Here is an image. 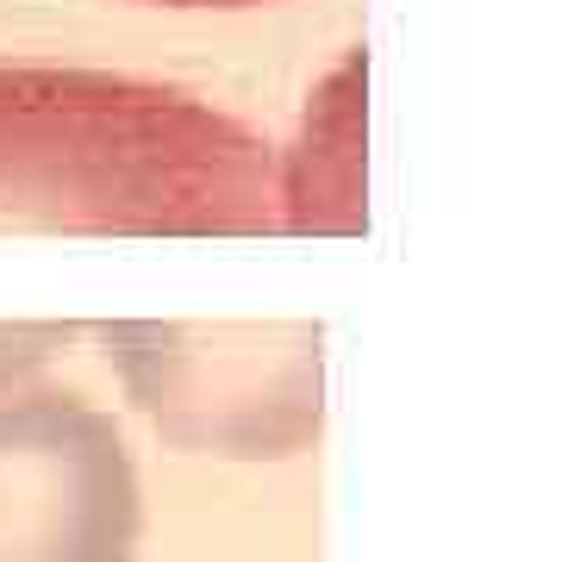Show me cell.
<instances>
[{"instance_id": "1", "label": "cell", "mask_w": 562, "mask_h": 562, "mask_svg": "<svg viewBox=\"0 0 562 562\" xmlns=\"http://www.w3.org/2000/svg\"><path fill=\"white\" fill-rule=\"evenodd\" d=\"M0 232H288L276 150L181 88L0 63Z\"/></svg>"}, {"instance_id": "2", "label": "cell", "mask_w": 562, "mask_h": 562, "mask_svg": "<svg viewBox=\"0 0 562 562\" xmlns=\"http://www.w3.org/2000/svg\"><path fill=\"white\" fill-rule=\"evenodd\" d=\"M101 344L162 443L188 457L281 462L319 443L325 331L306 319H120Z\"/></svg>"}, {"instance_id": "3", "label": "cell", "mask_w": 562, "mask_h": 562, "mask_svg": "<svg viewBox=\"0 0 562 562\" xmlns=\"http://www.w3.org/2000/svg\"><path fill=\"white\" fill-rule=\"evenodd\" d=\"M144 494L120 425L69 387H0V562H132Z\"/></svg>"}, {"instance_id": "4", "label": "cell", "mask_w": 562, "mask_h": 562, "mask_svg": "<svg viewBox=\"0 0 562 562\" xmlns=\"http://www.w3.org/2000/svg\"><path fill=\"white\" fill-rule=\"evenodd\" d=\"M69 344H76V325H0V387L32 382Z\"/></svg>"}, {"instance_id": "5", "label": "cell", "mask_w": 562, "mask_h": 562, "mask_svg": "<svg viewBox=\"0 0 562 562\" xmlns=\"http://www.w3.org/2000/svg\"><path fill=\"white\" fill-rule=\"evenodd\" d=\"M176 7H262V0H176Z\"/></svg>"}]
</instances>
